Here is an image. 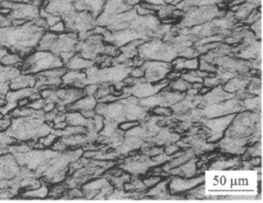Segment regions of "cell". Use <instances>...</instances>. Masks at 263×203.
I'll return each instance as SVG.
<instances>
[{
  "label": "cell",
  "instance_id": "6da1fadb",
  "mask_svg": "<svg viewBox=\"0 0 263 203\" xmlns=\"http://www.w3.org/2000/svg\"><path fill=\"white\" fill-rule=\"evenodd\" d=\"M64 62L58 57L49 51L35 49L24 57L19 69L24 74H36L49 69L62 68Z\"/></svg>",
  "mask_w": 263,
  "mask_h": 203
},
{
  "label": "cell",
  "instance_id": "7a4b0ae2",
  "mask_svg": "<svg viewBox=\"0 0 263 203\" xmlns=\"http://www.w3.org/2000/svg\"><path fill=\"white\" fill-rule=\"evenodd\" d=\"M138 55L144 61L170 62L177 58V51L174 45L161 40L144 41L138 48Z\"/></svg>",
  "mask_w": 263,
  "mask_h": 203
},
{
  "label": "cell",
  "instance_id": "3957f363",
  "mask_svg": "<svg viewBox=\"0 0 263 203\" xmlns=\"http://www.w3.org/2000/svg\"><path fill=\"white\" fill-rule=\"evenodd\" d=\"M225 13L226 11L220 9L217 6H193L184 11L177 27L179 29L194 27L224 16Z\"/></svg>",
  "mask_w": 263,
  "mask_h": 203
},
{
  "label": "cell",
  "instance_id": "277c9868",
  "mask_svg": "<svg viewBox=\"0 0 263 203\" xmlns=\"http://www.w3.org/2000/svg\"><path fill=\"white\" fill-rule=\"evenodd\" d=\"M79 38L77 33L65 32L57 35L53 43L51 44L49 51L58 56L64 62V66L72 56L77 53L76 46Z\"/></svg>",
  "mask_w": 263,
  "mask_h": 203
},
{
  "label": "cell",
  "instance_id": "5b68a950",
  "mask_svg": "<svg viewBox=\"0 0 263 203\" xmlns=\"http://www.w3.org/2000/svg\"><path fill=\"white\" fill-rule=\"evenodd\" d=\"M62 20L65 22L67 31L77 33L78 36L89 33L97 25L95 17L86 11L75 10Z\"/></svg>",
  "mask_w": 263,
  "mask_h": 203
},
{
  "label": "cell",
  "instance_id": "8992f818",
  "mask_svg": "<svg viewBox=\"0 0 263 203\" xmlns=\"http://www.w3.org/2000/svg\"><path fill=\"white\" fill-rule=\"evenodd\" d=\"M105 41L101 35L95 34L90 31L89 36L84 39L79 40L76 52L83 58L94 61L105 52Z\"/></svg>",
  "mask_w": 263,
  "mask_h": 203
},
{
  "label": "cell",
  "instance_id": "52a82bcc",
  "mask_svg": "<svg viewBox=\"0 0 263 203\" xmlns=\"http://www.w3.org/2000/svg\"><path fill=\"white\" fill-rule=\"evenodd\" d=\"M1 6L11 9L9 17L10 19L23 20L25 22H33L39 17L40 8L33 4L17 3L9 0H2Z\"/></svg>",
  "mask_w": 263,
  "mask_h": 203
},
{
  "label": "cell",
  "instance_id": "ba28073f",
  "mask_svg": "<svg viewBox=\"0 0 263 203\" xmlns=\"http://www.w3.org/2000/svg\"><path fill=\"white\" fill-rule=\"evenodd\" d=\"M66 69L65 67L62 68H56V69H49L44 71L36 74V90L41 92L46 88H57L62 85L61 77L65 73Z\"/></svg>",
  "mask_w": 263,
  "mask_h": 203
},
{
  "label": "cell",
  "instance_id": "9c48e42d",
  "mask_svg": "<svg viewBox=\"0 0 263 203\" xmlns=\"http://www.w3.org/2000/svg\"><path fill=\"white\" fill-rule=\"evenodd\" d=\"M144 70V79L150 83L164 80L171 71L170 62L160 61H144L142 65Z\"/></svg>",
  "mask_w": 263,
  "mask_h": 203
},
{
  "label": "cell",
  "instance_id": "30bf717a",
  "mask_svg": "<svg viewBox=\"0 0 263 203\" xmlns=\"http://www.w3.org/2000/svg\"><path fill=\"white\" fill-rule=\"evenodd\" d=\"M153 165H156L155 163L150 160L148 157L135 154L124 160L120 167L132 174L140 175L146 173L147 170Z\"/></svg>",
  "mask_w": 263,
  "mask_h": 203
},
{
  "label": "cell",
  "instance_id": "8fae6325",
  "mask_svg": "<svg viewBox=\"0 0 263 203\" xmlns=\"http://www.w3.org/2000/svg\"><path fill=\"white\" fill-rule=\"evenodd\" d=\"M235 115H227L217 118L209 119L204 121V124L206 128L209 130V137L208 139L209 142H214L221 138L225 130L229 124H231Z\"/></svg>",
  "mask_w": 263,
  "mask_h": 203
},
{
  "label": "cell",
  "instance_id": "7c38bea8",
  "mask_svg": "<svg viewBox=\"0 0 263 203\" xmlns=\"http://www.w3.org/2000/svg\"><path fill=\"white\" fill-rule=\"evenodd\" d=\"M42 9L62 18L75 11L74 0H46Z\"/></svg>",
  "mask_w": 263,
  "mask_h": 203
},
{
  "label": "cell",
  "instance_id": "4fadbf2b",
  "mask_svg": "<svg viewBox=\"0 0 263 203\" xmlns=\"http://www.w3.org/2000/svg\"><path fill=\"white\" fill-rule=\"evenodd\" d=\"M19 166L13 155L0 156V182L13 180L20 174Z\"/></svg>",
  "mask_w": 263,
  "mask_h": 203
},
{
  "label": "cell",
  "instance_id": "5bb4252c",
  "mask_svg": "<svg viewBox=\"0 0 263 203\" xmlns=\"http://www.w3.org/2000/svg\"><path fill=\"white\" fill-rule=\"evenodd\" d=\"M133 9L129 6L125 0H106L102 12L96 19H104L108 17L125 13Z\"/></svg>",
  "mask_w": 263,
  "mask_h": 203
},
{
  "label": "cell",
  "instance_id": "9a60e30c",
  "mask_svg": "<svg viewBox=\"0 0 263 203\" xmlns=\"http://www.w3.org/2000/svg\"><path fill=\"white\" fill-rule=\"evenodd\" d=\"M204 181V176H201L194 178H176L172 179L169 184V190L172 193L185 192L193 189Z\"/></svg>",
  "mask_w": 263,
  "mask_h": 203
},
{
  "label": "cell",
  "instance_id": "2e32d148",
  "mask_svg": "<svg viewBox=\"0 0 263 203\" xmlns=\"http://www.w3.org/2000/svg\"><path fill=\"white\" fill-rule=\"evenodd\" d=\"M62 85L83 89L87 85V76L84 71L67 70L61 77Z\"/></svg>",
  "mask_w": 263,
  "mask_h": 203
},
{
  "label": "cell",
  "instance_id": "e0dca14e",
  "mask_svg": "<svg viewBox=\"0 0 263 203\" xmlns=\"http://www.w3.org/2000/svg\"><path fill=\"white\" fill-rule=\"evenodd\" d=\"M106 0H74L77 11H86L97 18L104 9Z\"/></svg>",
  "mask_w": 263,
  "mask_h": 203
},
{
  "label": "cell",
  "instance_id": "ac0fdd59",
  "mask_svg": "<svg viewBox=\"0 0 263 203\" xmlns=\"http://www.w3.org/2000/svg\"><path fill=\"white\" fill-rule=\"evenodd\" d=\"M111 185L108 182V180L105 177L104 178L97 179V180H92L88 182L86 184L82 185V191H83L84 197L86 200H92L94 199L104 188Z\"/></svg>",
  "mask_w": 263,
  "mask_h": 203
},
{
  "label": "cell",
  "instance_id": "d6986e66",
  "mask_svg": "<svg viewBox=\"0 0 263 203\" xmlns=\"http://www.w3.org/2000/svg\"><path fill=\"white\" fill-rule=\"evenodd\" d=\"M36 83V75L31 74H24L21 72L10 81L9 88L11 90H19V89H24V88H35Z\"/></svg>",
  "mask_w": 263,
  "mask_h": 203
},
{
  "label": "cell",
  "instance_id": "ffe728a7",
  "mask_svg": "<svg viewBox=\"0 0 263 203\" xmlns=\"http://www.w3.org/2000/svg\"><path fill=\"white\" fill-rule=\"evenodd\" d=\"M97 106V99L94 96L85 95L78 101L73 103L68 107V111H76L84 112L88 111L95 110Z\"/></svg>",
  "mask_w": 263,
  "mask_h": 203
},
{
  "label": "cell",
  "instance_id": "44dd1931",
  "mask_svg": "<svg viewBox=\"0 0 263 203\" xmlns=\"http://www.w3.org/2000/svg\"><path fill=\"white\" fill-rule=\"evenodd\" d=\"M94 65V61L86 59L78 53L72 56V58L65 64L67 70L84 71L89 69Z\"/></svg>",
  "mask_w": 263,
  "mask_h": 203
},
{
  "label": "cell",
  "instance_id": "7402d4cb",
  "mask_svg": "<svg viewBox=\"0 0 263 203\" xmlns=\"http://www.w3.org/2000/svg\"><path fill=\"white\" fill-rule=\"evenodd\" d=\"M169 172L175 176H178L179 177H184V178L193 177L195 175H197L196 160L192 159L190 161H188L187 164H182L177 167L169 169Z\"/></svg>",
  "mask_w": 263,
  "mask_h": 203
},
{
  "label": "cell",
  "instance_id": "603a6c76",
  "mask_svg": "<svg viewBox=\"0 0 263 203\" xmlns=\"http://www.w3.org/2000/svg\"><path fill=\"white\" fill-rule=\"evenodd\" d=\"M65 117L67 124L70 126H83L88 130L92 128V119L85 118L81 112L69 111L65 113Z\"/></svg>",
  "mask_w": 263,
  "mask_h": 203
},
{
  "label": "cell",
  "instance_id": "cb8c5ba5",
  "mask_svg": "<svg viewBox=\"0 0 263 203\" xmlns=\"http://www.w3.org/2000/svg\"><path fill=\"white\" fill-rule=\"evenodd\" d=\"M252 77H236L231 78L225 84L224 89L228 93H234L239 91L244 90L247 85H249Z\"/></svg>",
  "mask_w": 263,
  "mask_h": 203
},
{
  "label": "cell",
  "instance_id": "d4e9b609",
  "mask_svg": "<svg viewBox=\"0 0 263 203\" xmlns=\"http://www.w3.org/2000/svg\"><path fill=\"white\" fill-rule=\"evenodd\" d=\"M172 66L175 71L197 70L199 67V59L197 58H186L183 57L176 58L172 61Z\"/></svg>",
  "mask_w": 263,
  "mask_h": 203
},
{
  "label": "cell",
  "instance_id": "484cf974",
  "mask_svg": "<svg viewBox=\"0 0 263 203\" xmlns=\"http://www.w3.org/2000/svg\"><path fill=\"white\" fill-rule=\"evenodd\" d=\"M228 0H182L176 7L183 11H186L187 9L193 6H216Z\"/></svg>",
  "mask_w": 263,
  "mask_h": 203
},
{
  "label": "cell",
  "instance_id": "4316f807",
  "mask_svg": "<svg viewBox=\"0 0 263 203\" xmlns=\"http://www.w3.org/2000/svg\"><path fill=\"white\" fill-rule=\"evenodd\" d=\"M49 188L47 185L42 184L41 186L37 189L33 190L24 191L22 194L24 199H30V200H36V199H45L49 196Z\"/></svg>",
  "mask_w": 263,
  "mask_h": 203
},
{
  "label": "cell",
  "instance_id": "83f0119b",
  "mask_svg": "<svg viewBox=\"0 0 263 203\" xmlns=\"http://www.w3.org/2000/svg\"><path fill=\"white\" fill-rule=\"evenodd\" d=\"M257 6L254 4L245 1V2L240 5L238 9L234 13V17L236 21H240V22H244V20L248 17L249 14L252 13L254 9H258Z\"/></svg>",
  "mask_w": 263,
  "mask_h": 203
},
{
  "label": "cell",
  "instance_id": "f1b7e54d",
  "mask_svg": "<svg viewBox=\"0 0 263 203\" xmlns=\"http://www.w3.org/2000/svg\"><path fill=\"white\" fill-rule=\"evenodd\" d=\"M22 58L18 53H12L9 52L7 54L1 58L0 64L6 67H16L19 69L20 65L22 64Z\"/></svg>",
  "mask_w": 263,
  "mask_h": 203
},
{
  "label": "cell",
  "instance_id": "f546056e",
  "mask_svg": "<svg viewBox=\"0 0 263 203\" xmlns=\"http://www.w3.org/2000/svg\"><path fill=\"white\" fill-rule=\"evenodd\" d=\"M169 180H165V181L162 182L161 184H159L158 185H156L154 188L150 189V192H148L147 196H153L157 200H168L170 199L169 197V194L167 192V184H168Z\"/></svg>",
  "mask_w": 263,
  "mask_h": 203
},
{
  "label": "cell",
  "instance_id": "4dcf8cb0",
  "mask_svg": "<svg viewBox=\"0 0 263 203\" xmlns=\"http://www.w3.org/2000/svg\"><path fill=\"white\" fill-rule=\"evenodd\" d=\"M39 17L43 18L47 24L48 29L51 26H53L55 24L57 23V22L61 21V18L56 15L52 14V13H48V12L45 11V9L41 8L40 9Z\"/></svg>",
  "mask_w": 263,
  "mask_h": 203
},
{
  "label": "cell",
  "instance_id": "1f68e13d",
  "mask_svg": "<svg viewBox=\"0 0 263 203\" xmlns=\"http://www.w3.org/2000/svg\"><path fill=\"white\" fill-rule=\"evenodd\" d=\"M191 85L192 84L188 82L181 77V78L173 81V82L169 85V88H171L176 92H184L189 90V88H191Z\"/></svg>",
  "mask_w": 263,
  "mask_h": 203
},
{
  "label": "cell",
  "instance_id": "d6a6232c",
  "mask_svg": "<svg viewBox=\"0 0 263 203\" xmlns=\"http://www.w3.org/2000/svg\"><path fill=\"white\" fill-rule=\"evenodd\" d=\"M58 137L54 132H51L45 137H40L38 139V142L42 144L44 149L45 148H52V146L55 144L56 140H58Z\"/></svg>",
  "mask_w": 263,
  "mask_h": 203
},
{
  "label": "cell",
  "instance_id": "836d02e7",
  "mask_svg": "<svg viewBox=\"0 0 263 203\" xmlns=\"http://www.w3.org/2000/svg\"><path fill=\"white\" fill-rule=\"evenodd\" d=\"M259 8L254 9V10L248 16V17L244 20V22H242V23L244 24V25H247V26H249V25H252V23H254L255 22H256L259 18H262L261 10H259Z\"/></svg>",
  "mask_w": 263,
  "mask_h": 203
},
{
  "label": "cell",
  "instance_id": "e575fe53",
  "mask_svg": "<svg viewBox=\"0 0 263 203\" xmlns=\"http://www.w3.org/2000/svg\"><path fill=\"white\" fill-rule=\"evenodd\" d=\"M12 122H13V117L9 113L0 117V132L8 130L11 127Z\"/></svg>",
  "mask_w": 263,
  "mask_h": 203
},
{
  "label": "cell",
  "instance_id": "d590c367",
  "mask_svg": "<svg viewBox=\"0 0 263 203\" xmlns=\"http://www.w3.org/2000/svg\"><path fill=\"white\" fill-rule=\"evenodd\" d=\"M250 27L251 32L254 34L255 37L257 39L262 38V30H263V25H262V18H259V19L255 22L254 23H252V25H249Z\"/></svg>",
  "mask_w": 263,
  "mask_h": 203
},
{
  "label": "cell",
  "instance_id": "8d00e7d4",
  "mask_svg": "<svg viewBox=\"0 0 263 203\" xmlns=\"http://www.w3.org/2000/svg\"><path fill=\"white\" fill-rule=\"evenodd\" d=\"M140 125L137 121H125L118 124V128L121 131L127 132Z\"/></svg>",
  "mask_w": 263,
  "mask_h": 203
},
{
  "label": "cell",
  "instance_id": "74e56055",
  "mask_svg": "<svg viewBox=\"0 0 263 203\" xmlns=\"http://www.w3.org/2000/svg\"><path fill=\"white\" fill-rule=\"evenodd\" d=\"M45 103H46V100L42 98V97H40V98L37 99V100L31 101L30 104H29L28 107L32 108L33 110L36 111H41L43 109Z\"/></svg>",
  "mask_w": 263,
  "mask_h": 203
},
{
  "label": "cell",
  "instance_id": "f35d334b",
  "mask_svg": "<svg viewBox=\"0 0 263 203\" xmlns=\"http://www.w3.org/2000/svg\"><path fill=\"white\" fill-rule=\"evenodd\" d=\"M49 31L52 32V33H56V34H61V33H65L67 32L66 26H65V22H63V20H61L59 22L55 24L53 26L49 27Z\"/></svg>",
  "mask_w": 263,
  "mask_h": 203
},
{
  "label": "cell",
  "instance_id": "ab89813d",
  "mask_svg": "<svg viewBox=\"0 0 263 203\" xmlns=\"http://www.w3.org/2000/svg\"><path fill=\"white\" fill-rule=\"evenodd\" d=\"M133 9H135L136 13L140 17H146V16H150V15H156L154 12L152 11L150 9H147L146 7H144L141 4L136 5Z\"/></svg>",
  "mask_w": 263,
  "mask_h": 203
},
{
  "label": "cell",
  "instance_id": "60d3db41",
  "mask_svg": "<svg viewBox=\"0 0 263 203\" xmlns=\"http://www.w3.org/2000/svg\"><path fill=\"white\" fill-rule=\"evenodd\" d=\"M129 75L134 78H143L144 77V70L142 66L132 67Z\"/></svg>",
  "mask_w": 263,
  "mask_h": 203
},
{
  "label": "cell",
  "instance_id": "b9f144b4",
  "mask_svg": "<svg viewBox=\"0 0 263 203\" xmlns=\"http://www.w3.org/2000/svg\"><path fill=\"white\" fill-rule=\"evenodd\" d=\"M161 177L160 176H153L149 178L146 179L143 181L144 185L146 186V188H150V187H153V185H155L156 184H158L159 182L161 181Z\"/></svg>",
  "mask_w": 263,
  "mask_h": 203
},
{
  "label": "cell",
  "instance_id": "7bdbcfd3",
  "mask_svg": "<svg viewBox=\"0 0 263 203\" xmlns=\"http://www.w3.org/2000/svg\"><path fill=\"white\" fill-rule=\"evenodd\" d=\"M262 148L261 145H259V144H256L255 147H251L249 149H248V152L247 153L249 155V156H252V157H258V155L261 154Z\"/></svg>",
  "mask_w": 263,
  "mask_h": 203
},
{
  "label": "cell",
  "instance_id": "ee69618b",
  "mask_svg": "<svg viewBox=\"0 0 263 203\" xmlns=\"http://www.w3.org/2000/svg\"><path fill=\"white\" fill-rule=\"evenodd\" d=\"M57 104L54 101H46L45 106H44L42 111L44 113H49V112L53 111L56 110Z\"/></svg>",
  "mask_w": 263,
  "mask_h": 203
},
{
  "label": "cell",
  "instance_id": "f6af8a7d",
  "mask_svg": "<svg viewBox=\"0 0 263 203\" xmlns=\"http://www.w3.org/2000/svg\"><path fill=\"white\" fill-rule=\"evenodd\" d=\"M153 111L159 114V115L162 116H169L172 113L171 111L168 109V108H164V107H160V108H155Z\"/></svg>",
  "mask_w": 263,
  "mask_h": 203
},
{
  "label": "cell",
  "instance_id": "bcb514c9",
  "mask_svg": "<svg viewBox=\"0 0 263 203\" xmlns=\"http://www.w3.org/2000/svg\"><path fill=\"white\" fill-rule=\"evenodd\" d=\"M178 149V146H170V147H168V148H167V149H165V154L168 155V156L174 154V153H176Z\"/></svg>",
  "mask_w": 263,
  "mask_h": 203
},
{
  "label": "cell",
  "instance_id": "7dc6e473",
  "mask_svg": "<svg viewBox=\"0 0 263 203\" xmlns=\"http://www.w3.org/2000/svg\"><path fill=\"white\" fill-rule=\"evenodd\" d=\"M144 2L151 4L153 6H163L166 3V0H144Z\"/></svg>",
  "mask_w": 263,
  "mask_h": 203
},
{
  "label": "cell",
  "instance_id": "c3c4849f",
  "mask_svg": "<svg viewBox=\"0 0 263 203\" xmlns=\"http://www.w3.org/2000/svg\"><path fill=\"white\" fill-rule=\"evenodd\" d=\"M2 0H0V2H2Z\"/></svg>",
  "mask_w": 263,
  "mask_h": 203
}]
</instances>
